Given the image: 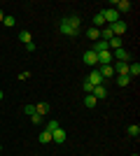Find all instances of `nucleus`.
Segmentation results:
<instances>
[{
    "mask_svg": "<svg viewBox=\"0 0 140 156\" xmlns=\"http://www.w3.org/2000/svg\"><path fill=\"white\" fill-rule=\"evenodd\" d=\"M133 156H138V154H133Z\"/></svg>",
    "mask_w": 140,
    "mask_h": 156,
    "instance_id": "obj_31",
    "label": "nucleus"
},
{
    "mask_svg": "<svg viewBox=\"0 0 140 156\" xmlns=\"http://www.w3.org/2000/svg\"><path fill=\"white\" fill-rule=\"evenodd\" d=\"M26 51H35V42H28V44H26Z\"/></svg>",
    "mask_w": 140,
    "mask_h": 156,
    "instance_id": "obj_27",
    "label": "nucleus"
},
{
    "mask_svg": "<svg viewBox=\"0 0 140 156\" xmlns=\"http://www.w3.org/2000/svg\"><path fill=\"white\" fill-rule=\"evenodd\" d=\"M114 5H117V7H114L117 12H128V9L133 7V5H131V2H128V0H119V2H114Z\"/></svg>",
    "mask_w": 140,
    "mask_h": 156,
    "instance_id": "obj_12",
    "label": "nucleus"
},
{
    "mask_svg": "<svg viewBox=\"0 0 140 156\" xmlns=\"http://www.w3.org/2000/svg\"><path fill=\"white\" fill-rule=\"evenodd\" d=\"M84 63L91 65V68H96V65H98V56H96V54L89 49V51H84Z\"/></svg>",
    "mask_w": 140,
    "mask_h": 156,
    "instance_id": "obj_8",
    "label": "nucleus"
},
{
    "mask_svg": "<svg viewBox=\"0 0 140 156\" xmlns=\"http://www.w3.org/2000/svg\"><path fill=\"white\" fill-rule=\"evenodd\" d=\"M84 105H87L89 110H91V107H96V105H98V100L93 98V93H87V96H84Z\"/></svg>",
    "mask_w": 140,
    "mask_h": 156,
    "instance_id": "obj_16",
    "label": "nucleus"
},
{
    "mask_svg": "<svg viewBox=\"0 0 140 156\" xmlns=\"http://www.w3.org/2000/svg\"><path fill=\"white\" fill-rule=\"evenodd\" d=\"M98 72H100V77H103V79H110V77H114L112 65H100V68H98Z\"/></svg>",
    "mask_w": 140,
    "mask_h": 156,
    "instance_id": "obj_10",
    "label": "nucleus"
},
{
    "mask_svg": "<svg viewBox=\"0 0 140 156\" xmlns=\"http://www.w3.org/2000/svg\"><path fill=\"white\" fill-rule=\"evenodd\" d=\"M59 30L63 33V35H68V37H77L80 35V28H75L73 23H70V19H61V23H59Z\"/></svg>",
    "mask_w": 140,
    "mask_h": 156,
    "instance_id": "obj_1",
    "label": "nucleus"
},
{
    "mask_svg": "<svg viewBox=\"0 0 140 156\" xmlns=\"http://www.w3.org/2000/svg\"><path fill=\"white\" fill-rule=\"evenodd\" d=\"M19 40L23 42V44H28V42H33V35H31V30H26V28H23V30L19 33Z\"/></svg>",
    "mask_w": 140,
    "mask_h": 156,
    "instance_id": "obj_15",
    "label": "nucleus"
},
{
    "mask_svg": "<svg viewBox=\"0 0 140 156\" xmlns=\"http://www.w3.org/2000/svg\"><path fill=\"white\" fill-rule=\"evenodd\" d=\"M2 19H5V12H2V9H0V23H2Z\"/></svg>",
    "mask_w": 140,
    "mask_h": 156,
    "instance_id": "obj_28",
    "label": "nucleus"
},
{
    "mask_svg": "<svg viewBox=\"0 0 140 156\" xmlns=\"http://www.w3.org/2000/svg\"><path fill=\"white\" fill-rule=\"evenodd\" d=\"M87 82H89V84H91V86H100V84H103V82H105V79L100 77L98 68H93V70L89 72V79H87Z\"/></svg>",
    "mask_w": 140,
    "mask_h": 156,
    "instance_id": "obj_5",
    "label": "nucleus"
},
{
    "mask_svg": "<svg viewBox=\"0 0 140 156\" xmlns=\"http://www.w3.org/2000/svg\"><path fill=\"white\" fill-rule=\"evenodd\" d=\"M100 12H103V19H105L107 26H112V23L119 21V12H117L114 7H105V9H100Z\"/></svg>",
    "mask_w": 140,
    "mask_h": 156,
    "instance_id": "obj_2",
    "label": "nucleus"
},
{
    "mask_svg": "<svg viewBox=\"0 0 140 156\" xmlns=\"http://www.w3.org/2000/svg\"><path fill=\"white\" fill-rule=\"evenodd\" d=\"M31 121H33V124H35V126H40V124H42V121H45V117H42V114H38V112H35L33 117H31Z\"/></svg>",
    "mask_w": 140,
    "mask_h": 156,
    "instance_id": "obj_23",
    "label": "nucleus"
},
{
    "mask_svg": "<svg viewBox=\"0 0 140 156\" xmlns=\"http://www.w3.org/2000/svg\"><path fill=\"white\" fill-rule=\"evenodd\" d=\"M82 89H84V93H91V91H93V86L89 84V82H84V84H82Z\"/></svg>",
    "mask_w": 140,
    "mask_h": 156,
    "instance_id": "obj_25",
    "label": "nucleus"
},
{
    "mask_svg": "<svg viewBox=\"0 0 140 156\" xmlns=\"http://www.w3.org/2000/svg\"><path fill=\"white\" fill-rule=\"evenodd\" d=\"M0 26H5V28H12V26H16V19H14L12 14H5V19H2V23Z\"/></svg>",
    "mask_w": 140,
    "mask_h": 156,
    "instance_id": "obj_14",
    "label": "nucleus"
},
{
    "mask_svg": "<svg viewBox=\"0 0 140 156\" xmlns=\"http://www.w3.org/2000/svg\"><path fill=\"white\" fill-rule=\"evenodd\" d=\"M98 26V30H100V26H105V19H103V12H98L96 16H93V28Z\"/></svg>",
    "mask_w": 140,
    "mask_h": 156,
    "instance_id": "obj_19",
    "label": "nucleus"
},
{
    "mask_svg": "<svg viewBox=\"0 0 140 156\" xmlns=\"http://www.w3.org/2000/svg\"><path fill=\"white\" fill-rule=\"evenodd\" d=\"M128 135H131V137H138L140 135V126L138 124H131V126H128Z\"/></svg>",
    "mask_w": 140,
    "mask_h": 156,
    "instance_id": "obj_21",
    "label": "nucleus"
},
{
    "mask_svg": "<svg viewBox=\"0 0 140 156\" xmlns=\"http://www.w3.org/2000/svg\"><path fill=\"white\" fill-rule=\"evenodd\" d=\"M38 140H40L42 144H47V142H52V133H49V130H42L40 135H38Z\"/></svg>",
    "mask_w": 140,
    "mask_h": 156,
    "instance_id": "obj_20",
    "label": "nucleus"
},
{
    "mask_svg": "<svg viewBox=\"0 0 140 156\" xmlns=\"http://www.w3.org/2000/svg\"><path fill=\"white\" fill-rule=\"evenodd\" d=\"M35 112H38V114H42V117H45L47 112H49V103H38V105H35Z\"/></svg>",
    "mask_w": 140,
    "mask_h": 156,
    "instance_id": "obj_18",
    "label": "nucleus"
},
{
    "mask_svg": "<svg viewBox=\"0 0 140 156\" xmlns=\"http://www.w3.org/2000/svg\"><path fill=\"white\" fill-rule=\"evenodd\" d=\"M66 130H63V128H56V130H54V133H52V142H56V144H63V142H66Z\"/></svg>",
    "mask_w": 140,
    "mask_h": 156,
    "instance_id": "obj_6",
    "label": "nucleus"
},
{
    "mask_svg": "<svg viewBox=\"0 0 140 156\" xmlns=\"http://www.w3.org/2000/svg\"><path fill=\"white\" fill-rule=\"evenodd\" d=\"M140 75V63H128V77L135 79Z\"/></svg>",
    "mask_w": 140,
    "mask_h": 156,
    "instance_id": "obj_11",
    "label": "nucleus"
},
{
    "mask_svg": "<svg viewBox=\"0 0 140 156\" xmlns=\"http://www.w3.org/2000/svg\"><path fill=\"white\" fill-rule=\"evenodd\" d=\"M2 98H5V93H2V89H0V100H2Z\"/></svg>",
    "mask_w": 140,
    "mask_h": 156,
    "instance_id": "obj_29",
    "label": "nucleus"
},
{
    "mask_svg": "<svg viewBox=\"0 0 140 156\" xmlns=\"http://www.w3.org/2000/svg\"><path fill=\"white\" fill-rule=\"evenodd\" d=\"M87 37L89 40H91V42H98V40H100V30H98V28H89V30H87Z\"/></svg>",
    "mask_w": 140,
    "mask_h": 156,
    "instance_id": "obj_13",
    "label": "nucleus"
},
{
    "mask_svg": "<svg viewBox=\"0 0 140 156\" xmlns=\"http://www.w3.org/2000/svg\"><path fill=\"white\" fill-rule=\"evenodd\" d=\"M56 128H61L59 121H47V126H45V130H49V133H54Z\"/></svg>",
    "mask_w": 140,
    "mask_h": 156,
    "instance_id": "obj_22",
    "label": "nucleus"
},
{
    "mask_svg": "<svg viewBox=\"0 0 140 156\" xmlns=\"http://www.w3.org/2000/svg\"><path fill=\"white\" fill-rule=\"evenodd\" d=\"M107 28H110V30H112V35H114V37H121V35H124V33H126V23H124V21H117V23H112V26H107Z\"/></svg>",
    "mask_w": 140,
    "mask_h": 156,
    "instance_id": "obj_4",
    "label": "nucleus"
},
{
    "mask_svg": "<svg viewBox=\"0 0 140 156\" xmlns=\"http://www.w3.org/2000/svg\"><path fill=\"white\" fill-rule=\"evenodd\" d=\"M0 151H2V144H0Z\"/></svg>",
    "mask_w": 140,
    "mask_h": 156,
    "instance_id": "obj_30",
    "label": "nucleus"
},
{
    "mask_svg": "<svg viewBox=\"0 0 140 156\" xmlns=\"http://www.w3.org/2000/svg\"><path fill=\"white\" fill-rule=\"evenodd\" d=\"M112 61H121V63H128V61H131V54H128L124 47H121V49H114V51H112Z\"/></svg>",
    "mask_w": 140,
    "mask_h": 156,
    "instance_id": "obj_3",
    "label": "nucleus"
},
{
    "mask_svg": "<svg viewBox=\"0 0 140 156\" xmlns=\"http://www.w3.org/2000/svg\"><path fill=\"white\" fill-rule=\"evenodd\" d=\"M93 98H96V100H103V98H107V89H105V86H103V84H100V86H93Z\"/></svg>",
    "mask_w": 140,
    "mask_h": 156,
    "instance_id": "obj_9",
    "label": "nucleus"
},
{
    "mask_svg": "<svg viewBox=\"0 0 140 156\" xmlns=\"http://www.w3.org/2000/svg\"><path fill=\"white\" fill-rule=\"evenodd\" d=\"M28 77H31V72H28V70H23V72H19V79H21V82H23V79H28Z\"/></svg>",
    "mask_w": 140,
    "mask_h": 156,
    "instance_id": "obj_26",
    "label": "nucleus"
},
{
    "mask_svg": "<svg viewBox=\"0 0 140 156\" xmlns=\"http://www.w3.org/2000/svg\"><path fill=\"white\" fill-rule=\"evenodd\" d=\"M23 112H26L28 117H33L35 114V105H23Z\"/></svg>",
    "mask_w": 140,
    "mask_h": 156,
    "instance_id": "obj_24",
    "label": "nucleus"
},
{
    "mask_svg": "<svg viewBox=\"0 0 140 156\" xmlns=\"http://www.w3.org/2000/svg\"><path fill=\"white\" fill-rule=\"evenodd\" d=\"M131 82H133V79L128 77V75H117V84L119 86H128Z\"/></svg>",
    "mask_w": 140,
    "mask_h": 156,
    "instance_id": "obj_17",
    "label": "nucleus"
},
{
    "mask_svg": "<svg viewBox=\"0 0 140 156\" xmlns=\"http://www.w3.org/2000/svg\"><path fill=\"white\" fill-rule=\"evenodd\" d=\"M98 56V65H112V51H100Z\"/></svg>",
    "mask_w": 140,
    "mask_h": 156,
    "instance_id": "obj_7",
    "label": "nucleus"
}]
</instances>
